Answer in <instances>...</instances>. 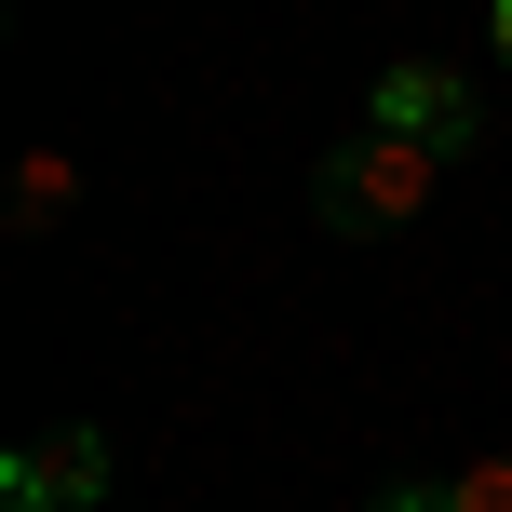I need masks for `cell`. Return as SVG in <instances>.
I'll return each instance as SVG.
<instances>
[{"mask_svg":"<svg viewBox=\"0 0 512 512\" xmlns=\"http://www.w3.org/2000/svg\"><path fill=\"white\" fill-rule=\"evenodd\" d=\"M445 189V149H418V135H378L364 122L351 149H324V176H310V216H324L337 243H378V230H418Z\"/></svg>","mask_w":512,"mask_h":512,"instance_id":"1","label":"cell"},{"mask_svg":"<svg viewBox=\"0 0 512 512\" xmlns=\"http://www.w3.org/2000/svg\"><path fill=\"white\" fill-rule=\"evenodd\" d=\"M0 499H27V512H108V432H81V418L27 432L14 459H0Z\"/></svg>","mask_w":512,"mask_h":512,"instance_id":"2","label":"cell"},{"mask_svg":"<svg viewBox=\"0 0 512 512\" xmlns=\"http://www.w3.org/2000/svg\"><path fill=\"white\" fill-rule=\"evenodd\" d=\"M364 122H378V135H418V149H445V162H459L472 135H486V95H472L459 68H432V54H405V68L378 81V108H364Z\"/></svg>","mask_w":512,"mask_h":512,"instance_id":"3","label":"cell"},{"mask_svg":"<svg viewBox=\"0 0 512 512\" xmlns=\"http://www.w3.org/2000/svg\"><path fill=\"white\" fill-rule=\"evenodd\" d=\"M68 203H81V162H68V149H27V162H14V230H54Z\"/></svg>","mask_w":512,"mask_h":512,"instance_id":"4","label":"cell"},{"mask_svg":"<svg viewBox=\"0 0 512 512\" xmlns=\"http://www.w3.org/2000/svg\"><path fill=\"white\" fill-rule=\"evenodd\" d=\"M445 512H512V459H472L459 486H445Z\"/></svg>","mask_w":512,"mask_h":512,"instance_id":"5","label":"cell"},{"mask_svg":"<svg viewBox=\"0 0 512 512\" xmlns=\"http://www.w3.org/2000/svg\"><path fill=\"white\" fill-rule=\"evenodd\" d=\"M364 512H445V486H391V499H364Z\"/></svg>","mask_w":512,"mask_h":512,"instance_id":"6","label":"cell"},{"mask_svg":"<svg viewBox=\"0 0 512 512\" xmlns=\"http://www.w3.org/2000/svg\"><path fill=\"white\" fill-rule=\"evenodd\" d=\"M486 41H499V68H512V0H486Z\"/></svg>","mask_w":512,"mask_h":512,"instance_id":"7","label":"cell"},{"mask_svg":"<svg viewBox=\"0 0 512 512\" xmlns=\"http://www.w3.org/2000/svg\"><path fill=\"white\" fill-rule=\"evenodd\" d=\"M0 512H27V499H0Z\"/></svg>","mask_w":512,"mask_h":512,"instance_id":"8","label":"cell"}]
</instances>
